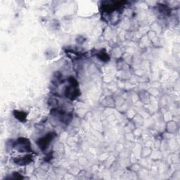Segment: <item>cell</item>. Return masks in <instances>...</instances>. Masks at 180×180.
Listing matches in <instances>:
<instances>
[{
    "mask_svg": "<svg viewBox=\"0 0 180 180\" xmlns=\"http://www.w3.org/2000/svg\"><path fill=\"white\" fill-rule=\"evenodd\" d=\"M52 139V135H49L47 137H44L43 139L40 140V143H39V146H40L41 148L44 147V148H46L47 146L49 143V141Z\"/></svg>",
    "mask_w": 180,
    "mask_h": 180,
    "instance_id": "1",
    "label": "cell"
}]
</instances>
